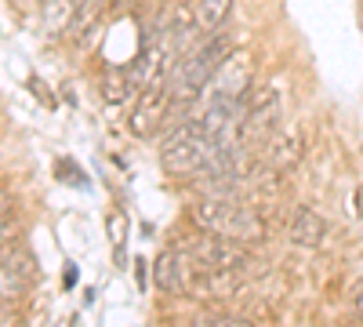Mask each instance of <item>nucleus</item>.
Masks as SVG:
<instances>
[{
    "label": "nucleus",
    "mask_w": 363,
    "mask_h": 327,
    "mask_svg": "<svg viewBox=\"0 0 363 327\" xmlns=\"http://www.w3.org/2000/svg\"><path fill=\"white\" fill-rule=\"evenodd\" d=\"M189 222L203 233L225 236L240 248H255L265 240V222L255 207L236 196H196L189 204Z\"/></svg>",
    "instance_id": "obj_1"
},
{
    "label": "nucleus",
    "mask_w": 363,
    "mask_h": 327,
    "mask_svg": "<svg viewBox=\"0 0 363 327\" xmlns=\"http://www.w3.org/2000/svg\"><path fill=\"white\" fill-rule=\"evenodd\" d=\"M236 48V40L229 33H211V40H203L200 48H193L189 55H182L167 73L171 84V102H174V116L189 113L196 106V99L203 95V87L211 84L215 70L222 66V58Z\"/></svg>",
    "instance_id": "obj_2"
},
{
    "label": "nucleus",
    "mask_w": 363,
    "mask_h": 327,
    "mask_svg": "<svg viewBox=\"0 0 363 327\" xmlns=\"http://www.w3.org/2000/svg\"><path fill=\"white\" fill-rule=\"evenodd\" d=\"M218 153V145L207 138V131L196 124V116L182 113L174 124L160 131V164L174 178H193L203 171V164Z\"/></svg>",
    "instance_id": "obj_3"
},
{
    "label": "nucleus",
    "mask_w": 363,
    "mask_h": 327,
    "mask_svg": "<svg viewBox=\"0 0 363 327\" xmlns=\"http://www.w3.org/2000/svg\"><path fill=\"white\" fill-rule=\"evenodd\" d=\"M284 102H280V87L272 80H262L251 87V95L244 102V121H240V142L258 150V145L280 128Z\"/></svg>",
    "instance_id": "obj_4"
},
{
    "label": "nucleus",
    "mask_w": 363,
    "mask_h": 327,
    "mask_svg": "<svg viewBox=\"0 0 363 327\" xmlns=\"http://www.w3.org/2000/svg\"><path fill=\"white\" fill-rule=\"evenodd\" d=\"M171 121H174L171 84H167V73H160L157 80H149L142 92L135 95V106H131V135L153 138V135H160Z\"/></svg>",
    "instance_id": "obj_5"
},
{
    "label": "nucleus",
    "mask_w": 363,
    "mask_h": 327,
    "mask_svg": "<svg viewBox=\"0 0 363 327\" xmlns=\"http://www.w3.org/2000/svg\"><path fill=\"white\" fill-rule=\"evenodd\" d=\"M255 87V70H251V51L244 48H233L222 66L215 70V77H211V84L203 87L200 99H218V102H244L251 95ZM196 99V102H200Z\"/></svg>",
    "instance_id": "obj_6"
},
{
    "label": "nucleus",
    "mask_w": 363,
    "mask_h": 327,
    "mask_svg": "<svg viewBox=\"0 0 363 327\" xmlns=\"http://www.w3.org/2000/svg\"><path fill=\"white\" fill-rule=\"evenodd\" d=\"M200 273H203V265H200L186 248H182V244L160 251V258H157V265H153L157 287H160L164 294H174V299H182V294H193Z\"/></svg>",
    "instance_id": "obj_7"
},
{
    "label": "nucleus",
    "mask_w": 363,
    "mask_h": 327,
    "mask_svg": "<svg viewBox=\"0 0 363 327\" xmlns=\"http://www.w3.org/2000/svg\"><path fill=\"white\" fill-rule=\"evenodd\" d=\"M301 157H306V131H301V124H280L258 145V167L269 174H284L298 167Z\"/></svg>",
    "instance_id": "obj_8"
},
{
    "label": "nucleus",
    "mask_w": 363,
    "mask_h": 327,
    "mask_svg": "<svg viewBox=\"0 0 363 327\" xmlns=\"http://www.w3.org/2000/svg\"><path fill=\"white\" fill-rule=\"evenodd\" d=\"M182 248H186L203 265V270H211V273H236V270H244V265H247V248L225 240V236L203 233V229L193 236V240L182 244Z\"/></svg>",
    "instance_id": "obj_9"
},
{
    "label": "nucleus",
    "mask_w": 363,
    "mask_h": 327,
    "mask_svg": "<svg viewBox=\"0 0 363 327\" xmlns=\"http://www.w3.org/2000/svg\"><path fill=\"white\" fill-rule=\"evenodd\" d=\"M287 240L294 248H320L327 240V222L323 215H316L313 207H298L287 218Z\"/></svg>",
    "instance_id": "obj_10"
},
{
    "label": "nucleus",
    "mask_w": 363,
    "mask_h": 327,
    "mask_svg": "<svg viewBox=\"0 0 363 327\" xmlns=\"http://www.w3.org/2000/svg\"><path fill=\"white\" fill-rule=\"evenodd\" d=\"M22 258H26V255H18V251H11V255L0 258V302L22 299L26 287H29V280H33V273H29V270H18Z\"/></svg>",
    "instance_id": "obj_11"
},
{
    "label": "nucleus",
    "mask_w": 363,
    "mask_h": 327,
    "mask_svg": "<svg viewBox=\"0 0 363 327\" xmlns=\"http://www.w3.org/2000/svg\"><path fill=\"white\" fill-rule=\"evenodd\" d=\"M229 15H233V0H196L193 4V26L200 33H222Z\"/></svg>",
    "instance_id": "obj_12"
},
{
    "label": "nucleus",
    "mask_w": 363,
    "mask_h": 327,
    "mask_svg": "<svg viewBox=\"0 0 363 327\" xmlns=\"http://www.w3.org/2000/svg\"><path fill=\"white\" fill-rule=\"evenodd\" d=\"M77 8H80V0H44V15H40L44 33L48 37H66Z\"/></svg>",
    "instance_id": "obj_13"
},
{
    "label": "nucleus",
    "mask_w": 363,
    "mask_h": 327,
    "mask_svg": "<svg viewBox=\"0 0 363 327\" xmlns=\"http://www.w3.org/2000/svg\"><path fill=\"white\" fill-rule=\"evenodd\" d=\"M102 99H106L109 106H120V102L135 99V87H131L128 66H109V70L102 73Z\"/></svg>",
    "instance_id": "obj_14"
},
{
    "label": "nucleus",
    "mask_w": 363,
    "mask_h": 327,
    "mask_svg": "<svg viewBox=\"0 0 363 327\" xmlns=\"http://www.w3.org/2000/svg\"><path fill=\"white\" fill-rule=\"evenodd\" d=\"M102 0H80V8H77V15H73V22H69V33L66 37H73V40H84L91 29H95V22H99V15H102Z\"/></svg>",
    "instance_id": "obj_15"
},
{
    "label": "nucleus",
    "mask_w": 363,
    "mask_h": 327,
    "mask_svg": "<svg viewBox=\"0 0 363 327\" xmlns=\"http://www.w3.org/2000/svg\"><path fill=\"white\" fill-rule=\"evenodd\" d=\"M196 327H255V323H247V320H240V316H233V313H203L200 320H196Z\"/></svg>",
    "instance_id": "obj_16"
},
{
    "label": "nucleus",
    "mask_w": 363,
    "mask_h": 327,
    "mask_svg": "<svg viewBox=\"0 0 363 327\" xmlns=\"http://www.w3.org/2000/svg\"><path fill=\"white\" fill-rule=\"evenodd\" d=\"M171 4H186V0H171Z\"/></svg>",
    "instance_id": "obj_17"
}]
</instances>
